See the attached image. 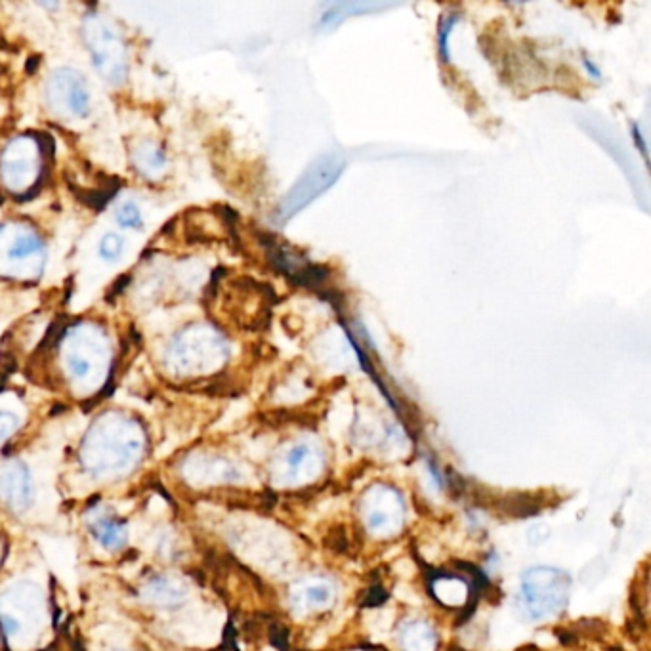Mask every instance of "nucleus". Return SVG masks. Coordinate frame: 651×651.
I'll return each instance as SVG.
<instances>
[{"label": "nucleus", "instance_id": "obj_1", "mask_svg": "<svg viewBox=\"0 0 651 651\" xmlns=\"http://www.w3.org/2000/svg\"><path fill=\"white\" fill-rule=\"evenodd\" d=\"M146 438L136 420L105 415L92 424L81 447V466L90 480H113L125 476L142 461Z\"/></svg>", "mask_w": 651, "mask_h": 651}, {"label": "nucleus", "instance_id": "obj_2", "mask_svg": "<svg viewBox=\"0 0 651 651\" xmlns=\"http://www.w3.org/2000/svg\"><path fill=\"white\" fill-rule=\"evenodd\" d=\"M63 346V371L75 390L94 392L104 384L109 361L104 336L90 325H81L67 335Z\"/></svg>", "mask_w": 651, "mask_h": 651}, {"label": "nucleus", "instance_id": "obj_3", "mask_svg": "<svg viewBox=\"0 0 651 651\" xmlns=\"http://www.w3.org/2000/svg\"><path fill=\"white\" fill-rule=\"evenodd\" d=\"M46 264V245L41 235L21 224L0 228V277L33 281Z\"/></svg>", "mask_w": 651, "mask_h": 651}, {"label": "nucleus", "instance_id": "obj_4", "mask_svg": "<svg viewBox=\"0 0 651 651\" xmlns=\"http://www.w3.org/2000/svg\"><path fill=\"white\" fill-rule=\"evenodd\" d=\"M571 581L556 567H533L522 579V604L533 619L558 615L566 608Z\"/></svg>", "mask_w": 651, "mask_h": 651}, {"label": "nucleus", "instance_id": "obj_5", "mask_svg": "<svg viewBox=\"0 0 651 651\" xmlns=\"http://www.w3.org/2000/svg\"><path fill=\"white\" fill-rule=\"evenodd\" d=\"M342 170H344V159L340 155H336V153L321 155L300 176V180L294 184L293 189L285 195L279 212H277L279 220L281 222L291 220L300 210L310 207L317 197H321L327 189L335 186Z\"/></svg>", "mask_w": 651, "mask_h": 651}, {"label": "nucleus", "instance_id": "obj_6", "mask_svg": "<svg viewBox=\"0 0 651 651\" xmlns=\"http://www.w3.org/2000/svg\"><path fill=\"white\" fill-rule=\"evenodd\" d=\"M84 41L92 63L107 83L125 81L126 48L121 35L100 16L84 21Z\"/></svg>", "mask_w": 651, "mask_h": 651}, {"label": "nucleus", "instance_id": "obj_7", "mask_svg": "<svg viewBox=\"0 0 651 651\" xmlns=\"http://www.w3.org/2000/svg\"><path fill=\"white\" fill-rule=\"evenodd\" d=\"M168 352H172L176 361L174 369H182L188 375L212 371L214 365H220L228 356L224 340L205 327H195L178 336Z\"/></svg>", "mask_w": 651, "mask_h": 651}, {"label": "nucleus", "instance_id": "obj_8", "mask_svg": "<svg viewBox=\"0 0 651 651\" xmlns=\"http://www.w3.org/2000/svg\"><path fill=\"white\" fill-rule=\"evenodd\" d=\"M46 104L65 121H83L92 111V96L83 75L58 69L46 81Z\"/></svg>", "mask_w": 651, "mask_h": 651}, {"label": "nucleus", "instance_id": "obj_9", "mask_svg": "<svg viewBox=\"0 0 651 651\" xmlns=\"http://www.w3.org/2000/svg\"><path fill=\"white\" fill-rule=\"evenodd\" d=\"M42 170V151L33 138L12 140L0 157V176L14 193L37 186Z\"/></svg>", "mask_w": 651, "mask_h": 651}, {"label": "nucleus", "instance_id": "obj_10", "mask_svg": "<svg viewBox=\"0 0 651 651\" xmlns=\"http://www.w3.org/2000/svg\"><path fill=\"white\" fill-rule=\"evenodd\" d=\"M84 527L90 539L107 554H117L130 543V527L113 508L96 503L84 512Z\"/></svg>", "mask_w": 651, "mask_h": 651}, {"label": "nucleus", "instance_id": "obj_11", "mask_svg": "<svg viewBox=\"0 0 651 651\" xmlns=\"http://www.w3.org/2000/svg\"><path fill=\"white\" fill-rule=\"evenodd\" d=\"M363 518L375 535H392L403 524V503L388 485H375L363 499Z\"/></svg>", "mask_w": 651, "mask_h": 651}, {"label": "nucleus", "instance_id": "obj_12", "mask_svg": "<svg viewBox=\"0 0 651 651\" xmlns=\"http://www.w3.org/2000/svg\"><path fill=\"white\" fill-rule=\"evenodd\" d=\"M33 501V478L21 461L0 464V503L14 512H25Z\"/></svg>", "mask_w": 651, "mask_h": 651}, {"label": "nucleus", "instance_id": "obj_13", "mask_svg": "<svg viewBox=\"0 0 651 651\" xmlns=\"http://www.w3.org/2000/svg\"><path fill=\"white\" fill-rule=\"evenodd\" d=\"M140 598L157 609L180 608L188 598V587L174 575H151L140 588Z\"/></svg>", "mask_w": 651, "mask_h": 651}, {"label": "nucleus", "instance_id": "obj_14", "mask_svg": "<svg viewBox=\"0 0 651 651\" xmlns=\"http://www.w3.org/2000/svg\"><path fill=\"white\" fill-rule=\"evenodd\" d=\"M336 590L327 579H308L294 592V606L306 611H321L335 602Z\"/></svg>", "mask_w": 651, "mask_h": 651}, {"label": "nucleus", "instance_id": "obj_15", "mask_svg": "<svg viewBox=\"0 0 651 651\" xmlns=\"http://www.w3.org/2000/svg\"><path fill=\"white\" fill-rule=\"evenodd\" d=\"M321 466V461L315 453L314 447H310L308 443H298L294 445L293 449H289L287 457H285V478L289 482H300V480H308L317 474Z\"/></svg>", "mask_w": 651, "mask_h": 651}, {"label": "nucleus", "instance_id": "obj_16", "mask_svg": "<svg viewBox=\"0 0 651 651\" xmlns=\"http://www.w3.org/2000/svg\"><path fill=\"white\" fill-rule=\"evenodd\" d=\"M134 167L146 178H159L167 168V155L153 142H142L132 153Z\"/></svg>", "mask_w": 651, "mask_h": 651}, {"label": "nucleus", "instance_id": "obj_17", "mask_svg": "<svg viewBox=\"0 0 651 651\" xmlns=\"http://www.w3.org/2000/svg\"><path fill=\"white\" fill-rule=\"evenodd\" d=\"M403 644L409 651H434L436 636L424 623H411L403 632Z\"/></svg>", "mask_w": 651, "mask_h": 651}, {"label": "nucleus", "instance_id": "obj_18", "mask_svg": "<svg viewBox=\"0 0 651 651\" xmlns=\"http://www.w3.org/2000/svg\"><path fill=\"white\" fill-rule=\"evenodd\" d=\"M115 222L123 228V230L140 231L144 228V214L142 209L138 207V203L134 201H123L115 207Z\"/></svg>", "mask_w": 651, "mask_h": 651}, {"label": "nucleus", "instance_id": "obj_19", "mask_svg": "<svg viewBox=\"0 0 651 651\" xmlns=\"http://www.w3.org/2000/svg\"><path fill=\"white\" fill-rule=\"evenodd\" d=\"M126 251V239L117 233V231H107L104 237L100 239V245H98V254L100 258L107 262V264H115L123 258V254Z\"/></svg>", "mask_w": 651, "mask_h": 651}, {"label": "nucleus", "instance_id": "obj_20", "mask_svg": "<svg viewBox=\"0 0 651 651\" xmlns=\"http://www.w3.org/2000/svg\"><path fill=\"white\" fill-rule=\"evenodd\" d=\"M18 417L10 411H0V443L12 438V434L18 430Z\"/></svg>", "mask_w": 651, "mask_h": 651}, {"label": "nucleus", "instance_id": "obj_21", "mask_svg": "<svg viewBox=\"0 0 651 651\" xmlns=\"http://www.w3.org/2000/svg\"><path fill=\"white\" fill-rule=\"evenodd\" d=\"M384 600H386V594L382 592V588H371V598L367 600V606H378Z\"/></svg>", "mask_w": 651, "mask_h": 651}, {"label": "nucleus", "instance_id": "obj_22", "mask_svg": "<svg viewBox=\"0 0 651 651\" xmlns=\"http://www.w3.org/2000/svg\"><path fill=\"white\" fill-rule=\"evenodd\" d=\"M111 651H126V650H111Z\"/></svg>", "mask_w": 651, "mask_h": 651}]
</instances>
